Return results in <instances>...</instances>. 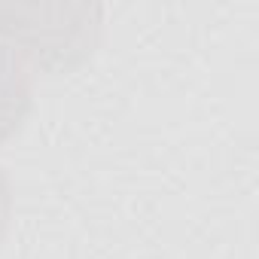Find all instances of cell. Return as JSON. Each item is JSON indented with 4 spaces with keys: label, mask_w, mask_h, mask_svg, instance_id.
<instances>
[{
    "label": "cell",
    "mask_w": 259,
    "mask_h": 259,
    "mask_svg": "<svg viewBox=\"0 0 259 259\" xmlns=\"http://www.w3.org/2000/svg\"><path fill=\"white\" fill-rule=\"evenodd\" d=\"M101 28L98 4H0V40L43 73L82 67L101 43Z\"/></svg>",
    "instance_id": "6da1fadb"
},
{
    "label": "cell",
    "mask_w": 259,
    "mask_h": 259,
    "mask_svg": "<svg viewBox=\"0 0 259 259\" xmlns=\"http://www.w3.org/2000/svg\"><path fill=\"white\" fill-rule=\"evenodd\" d=\"M34 107V73L28 61L0 40V147H4Z\"/></svg>",
    "instance_id": "7a4b0ae2"
},
{
    "label": "cell",
    "mask_w": 259,
    "mask_h": 259,
    "mask_svg": "<svg viewBox=\"0 0 259 259\" xmlns=\"http://www.w3.org/2000/svg\"><path fill=\"white\" fill-rule=\"evenodd\" d=\"M10 217H13V186H10L7 171L0 168V244H4V238H7Z\"/></svg>",
    "instance_id": "3957f363"
}]
</instances>
